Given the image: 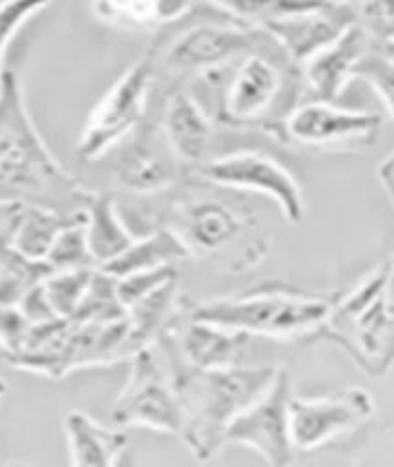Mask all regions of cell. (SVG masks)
<instances>
[{
	"label": "cell",
	"instance_id": "d590c367",
	"mask_svg": "<svg viewBox=\"0 0 394 467\" xmlns=\"http://www.w3.org/2000/svg\"><path fill=\"white\" fill-rule=\"evenodd\" d=\"M5 358V348H3V345H0V360H3Z\"/></svg>",
	"mask_w": 394,
	"mask_h": 467
},
{
	"label": "cell",
	"instance_id": "f1b7e54d",
	"mask_svg": "<svg viewBox=\"0 0 394 467\" xmlns=\"http://www.w3.org/2000/svg\"><path fill=\"white\" fill-rule=\"evenodd\" d=\"M354 79H364L371 85L394 118V60L383 48L373 47L364 54L354 67Z\"/></svg>",
	"mask_w": 394,
	"mask_h": 467
},
{
	"label": "cell",
	"instance_id": "4dcf8cb0",
	"mask_svg": "<svg viewBox=\"0 0 394 467\" xmlns=\"http://www.w3.org/2000/svg\"><path fill=\"white\" fill-rule=\"evenodd\" d=\"M52 0H3L0 3V78H3V62L12 39L33 16L47 10Z\"/></svg>",
	"mask_w": 394,
	"mask_h": 467
},
{
	"label": "cell",
	"instance_id": "7402d4cb",
	"mask_svg": "<svg viewBox=\"0 0 394 467\" xmlns=\"http://www.w3.org/2000/svg\"><path fill=\"white\" fill-rule=\"evenodd\" d=\"M185 260H191V254L181 239L166 227H156L149 235L137 237L125 253L100 269L119 279L139 272L177 265Z\"/></svg>",
	"mask_w": 394,
	"mask_h": 467
},
{
	"label": "cell",
	"instance_id": "603a6c76",
	"mask_svg": "<svg viewBox=\"0 0 394 467\" xmlns=\"http://www.w3.org/2000/svg\"><path fill=\"white\" fill-rule=\"evenodd\" d=\"M177 279L162 283L145 296L131 302L125 312L130 319V338L133 356L145 347L154 345L164 333L170 321L181 306V296L177 291Z\"/></svg>",
	"mask_w": 394,
	"mask_h": 467
},
{
	"label": "cell",
	"instance_id": "8fae6325",
	"mask_svg": "<svg viewBox=\"0 0 394 467\" xmlns=\"http://www.w3.org/2000/svg\"><path fill=\"white\" fill-rule=\"evenodd\" d=\"M191 175L218 189L262 194L279 206L285 222L291 225H300L306 218V202L295 175L265 152L237 150L213 156L194 168Z\"/></svg>",
	"mask_w": 394,
	"mask_h": 467
},
{
	"label": "cell",
	"instance_id": "d6986e66",
	"mask_svg": "<svg viewBox=\"0 0 394 467\" xmlns=\"http://www.w3.org/2000/svg\"><path fill=\"white\" fill-rule=\"evenodd\" d=\"M85 239L97 267L116 260L137 239L123 223L116 196L109 191H87L85 202Z\"/></svg>",
	"mask_w": 394,
	"mask_h": 467
},
{
	"label": "cell",
	"instance_id": "30bf717a",
	"mask_svg": "<svg viewBox=\"0 0 394 467\" xmlns=\"http://www.w3.org/2000/svg\"><path fill=\"white\" fill-rule=\"evenodd\" d=\"M383 118L326 100L298 102L285 118L277 140L316 152H356L373 147Z\"/></svg>",
	"mask_w": 394,
	"mask_h": 467
},
{
	"label": "cell",
	"instance_id": "277c9868",
	"mask_svg": "<svg viewBox=\"0 0 394 467\" xmlns=\"http://www.w3.org/2000/svg\"><path fill=\"white\" fill-rule=\"evenodd\" d=\"M162 352V350H160ZM164 356V354H162ZM183 414L181 437L196 460H210L225 446V431L275 379L277 366L196 369L164 356Z\"/></svg>",
	"mask_w": 394,
	"mask_h": 467
},
{
	"label": "cell",
	"instance_id": "8992f818",
	"mask_svg": "<svg viewBox=\"0 0 394 467\" xmlns=\"http://www.w3.org/2000/svg\"><path fill=\"white\" fill-rule=\"evenodd\" d=\"M389 262L375 265L352 291L333 300L317 338L343 348L362 371L383 377L394 364V312L385 293Z\"/></svg>",
	"mask_w": 394,
	"mask_h": 467
},
{
	"label": "cell",
	"instance_id": "1f68e13d",
	"mask_svg": "<svg viewBox=\"0 0 394 467\" xmlns=\"http://www.w3.org/2000/svg\"><path fill=\"white\" fill-rule=\"evenodd\" d=\"M26 204L0 201V250L12 248L17 225L22 222Z\"/></svg>",
	"mask_w": 394,
	"mask_h": 467
},
{
	"label": "cell",
	"instance_id": "7a4b0ae2",
	"mask_svg": "<svg viewBox=\"0 0 394 467\" xmlns=\"http://www.w3.org/2000/svg\"><path fill=\"white\" fill-rule=\"evenodd\" d=\"M194 79L210 95L206 110L213 121L231 130L262 131L275 140L285 118L306 91L300 66L275 39Z\"/></svg>",
	"mask_w": 394,
	"mask_h": 467
},
{
	"label": "cell",
	"instance_id": "74e56055",
	"mask_svg": "<svg viewBox=\"0 0 394 467\" xmlns=\"http://www.w3.org/2000/svg\"><path fill=\"white\" fill-rule=\"evenodd\" d=\"M0 3H3V0H0Z\"/></svg>",
	"mask_w": 394,
	"mask_h": 467
},
{
	"label": "cell",
	"instance_id": "d4e9b609",
	"mask_svg": "<svg viewBox=\"0 0 394 467\" xmlns=\"http://www.w3.org/2000/svg\"><path fill=\"white\" fill-rule=\"evenodd\" d=\"M206 3L233 20L264 27L295 14L327 8L340 0H206Z\"/></svg>",
	"mask_w": 394,
	"mask_h": 467
},
{
	"label": "cell",
	"instance_id": "44dd1931",
	"mask_svg": "<svg viewBox=\"0 0 394 467\" xmlns=\"http://www.w3.org/2000/svg\"><path fill=\"white\" fill-rule=\"evenodd\" d=\"M97 20L106 26L145 31L170 27L189 17L194 0H91Z\"/></svg>",
	"mask_w": 394,
	"mask_h": 467
},
{
	"label": "cell",
	"instance_id": "cb8c5ba5",
	"mask_svg": "<svg viewBox=\"0 0 394 467\" xmlns=\"http://www.w3.org/2000/svg\"><path fill=\"white\" fill-rule=\"evenodd\" d=\"M83 210L76 213H64L52 208L26 204L22 222L17 225L12 248L33 260H45L50 244L55 243L62 227L74 222Z\"/></svg>",
	"mask_w": 394,
	"mask_h": 467
},
{
	"label": "cell",
	"instance_id": "5bb4252c",
	"mask_svg": "<svg viewBox=\"0 0 394 467\" xmlns=\"http://www.w3.org/2000/svg\"><path fill=\"white\" fill-rule=\"evenodd\" d=\"M248 340L250 335L246 333L189 316L181 298V306H179L164 333L158 337L156 345L164 356L173 358L185 366L213 369L243 364Z\"/></svg>",
	"mask_w": 394,
	"mask_h": 467
},
{
	"label": "cell",
	"instance_id": "2e32d148",
	"mask_svg": "<svg viewBox=\"0 0 394 467\" xmlns=\"http://www.w3.org/2000/svg\"><path fill=\"white\" fill-rule=\"evenodd\" d=\"M158 125L171 152L189 173L212 158L216 121L187 87H175L166 93Z\"/></svg>",
	"mask_w": 394,
	"mask_h": 467
},
{
	"label": "cell",
	"instance_id": "484cf974",
	"mask_svg": "<svg viewBox=\"0 0 394 467\" xmlns=\"http://www.w3.org/2000/svg\"><path fill=\"white\" fill-rule=\"evenodd\" d=\"M52 272L45 260L27 258L16 248L0 250V306H20L24 296Z\"/></svg>",
	"mask_w": 394,
	"mask_h": 467
},
{
	"label": "cell",
	"instance_id": "52a82bcc",
	"mask_svg": "<svg viewBox=\"0 0 394 467\" xmlns=\"http://www.w3.org/2000/svg\"><path fill=\"white\" fill-rule=\"evenodd\" d=\"M272 41V35L258 26L222 17L216 22L189 26L171 39L154 43L149 52L154 62L156 81L168 79V85L162 87L164 93H168Z\"/></svg>",
	"mask_w": 394,
	"mask_h": 467
},
{
	"label": "cell",
	"instance_id": "f546056e",
	"mask_svg": "<svg viewBox=\"0 0 394 467\" xmlns=\"http://www.w3.org/2000/svg\"><path fill=\"white\" fill-rule=\"evenodd\" d=\"M354 12L373 47L394 45V0H356Z\"/></svg>",
	"mask_w": 394,
	"mask_h": 467
},
{
	"label": "cell",
	"instance_id": "e0dca14e",
	"mask_svg": "<svg viewBox=\"0 0 394 467\" xmlns=\"http://www.w3.org/2000/svg\"><path fill=\"white\" fill-rule=\"evenodd\" d=\"M369 48L373 43L368 33L356 22L350 24L335 41L300 64L304 87L316 100L335 102L354 79V67Z\"/></svg>",
	"mask_w": 394,
	"mask_h": 467
},
{
	"label": "cell",
	"instance_id": "83f0119b",
	"mask_svg": "<svg viewBox=\"0 0 394 467\" xmlns=\"http://www.w3.org/2000/svg\"><path fill=\"white\" fill-rule=\"evenodd\" d=\"M45 262L55 269H79V267H97L87 248L85 239V212H81L74 222H69L60 229L55 243L50 244Z\"/></svg>",
	"mask_w": 394,
	"mask_h": 467
},
{
	"label": "cell",
	"instance_id": "ffe728a7",
	"mask_svg": "<svg viewBox=\"0 0 394 467\" xmlns=\"http://www.w3.org/2000/svg\"><path fill=\"white\" fill-rule=\"evenodd\" d=\"M64 429L69 463L76 467H114L128 448L123 431L104 427L79 410L67 411Z\"/></svg>",
	"mask_w": 394,
	"mask_h": 467
},
{
	"label": "cell",
	"instance_id": "e575fe53",
	"mask_svg": "<svg viewBox=\"0 0 394 467\" xmlns=\"http://www.w3.org/2000/svg\"><path fill=\"white\" fill-rule=\"evenodd\" d=\"M6 392V385H5V381L0 379V397H3V394Z\"/></svg>",
	"mask_w": 394,
	"mask_h": 467
},
{
	"label": "cell",
	"instance_id": "3957f363",
	"mask_svg": "<svg viewBox=\"0 0 394 467\" xmlns=\"http://www.w3.org/2000/svg\"><path fill=\"white\" fill-rule=\"evenodd\" d=\"M87 189L52 156L27 112L20 78L5 69L0 78V201L83 210Z\"/></svg>",
	"mask_w": 394,
	"mask_h": 467
},
{
	"label": "cell",
	"instance_id": "836d02e7",
	"mask_svg": "<svg viewBox=\"0 0 394 467\" xmlns=\"http://www.w3.org/2000/svg\"><path fill=\"white\" fill-rule=\"evenodd\" d=\"M383 50L389 54V57L394 60V45H389V47H383Z\"/></svg>",
	"mask_w": 394,
	"mask_h": 467
},
{
	"label": "cell",
	"instance_id": "4316f807",
	"mask_svg": "<svg viewBox=\"0 0 394 467\" xmlns=\"http://www.w3.org/2000/svg\"><path fill=\"white\" fill-rule=\"evenodd\" d=\"M93 272L95 267H79L62 269V272H52L47 275L41 285L52 312L62 319L74 317Z\"/></svg>",
	"mask_w": 394,
	"mask_h": 467
},
{
	"label": "cell",
	"instance_id": "9c48e42d",
	"mask_svg": "<svg viewBox=\"0 0 394 467\" xmlns=\"http://www.w3.org/2000/svg\"><path fill=\"white\" fill-rule=\"evenodd\" d=\"M130 362L128 383L112 406L114 423L119 427H149L168 435L181 433V406L158 345L140 348Z\"/></svg>",
	"mask_w": 394,
	"mask_h": 467
},
{
	"label": "cell",
	"instance_id": "5b68a950",
	"mask_svg": "<svg viewBox=\"0 0 394 467\" xmlns=\"http://www.w3.org/2000/svg\"><path fill=\"white\" fill-rule=\"evenodd\" d=\"M189 316L250 337L277 340L317 338L327 321L333 300L291 289H253L233 296L191 302L183 298Z\"/></svg>",
	"mask_w": 394,
	"mask_h": 467
},
{
	"label": "cell",
	"instance_id": "9a60e30c",
	"mask_svg": "<svg viewBox=\"0 0 394 467\" xmlns=\"http://www.w3.org/2000/svg\"><path fill=\"white\" fill-rule=\"evenodd\" d=\"M130 147L118 160V182L137 194H162L189 175L166 142L158 121H145L130 137Z\"/></svg>",
	"mask_w": 394,
	"mask_h": 467
},
{
	"label": "cell",
	"instance_id": "8d00e7d4",
	"mask_svg": "<svg viewBox=\"0 0 394 467\" xmlns=\"http://www.w3.org/2000/svg\"><path fill=\"white\" fill-rule=\"evenodd\" d=\"M340 3H348V5H354L356 0H340Z\"/></svg>",
	"mask_w": 394,
	"mask_h": 467
},
{
	"label": "cell",
	"instance_id": "ba28073f",
	"mask_svg": "<svg viewBox=\"0 0 394 467\" xmlns=\"http://www.w3.org/2000/svg\"><path fill=\"white\" fill-rule=\"evenodd\" d=\"M156 74L150 52L130 66L88 114L76 152L97 161L128 140L149 119Z\"/></svg>",
	"mask_w": 394,
	"mask_h": 467
},
{
	"label": "cell",
	"instance_id": "4fadbf2b",
	"mask_svg": "<svg viewBox=\"0 0 394 467\" xmlns=\"http://www.w3.org/2000/svg\"><path fill=\"white\" fill-rule=\"evenodd\" d=\"M375 411L371 394L364 389H347L317 399H291V442L298 452H312L335 439L368 423Z\"/></svg>",
	"mask_w": 394,
	"mask_h": 467
},
{
	"label": "cell",
	"instance_id": "ac0fdd59",
	"mask_svg": "<svg viewBox=\"0 0 394 467\" xmlns=\"http://www.w3.org/2000/svg\"><path fill=\"white\" fill-rule=\"evenodd\" d=\"M354 22V5L335 3L327 8L283 17V20L265 24L262 29L270 33L286 52V57L300 66L319 48L335 41Z\"/></svg>",
	"mask_w": 394,
	"mask_h": 467
},
{
	"label": "cell",
	"instance_id": "d6a6232c",
	"mask_svg": "<svg viewBox=\"0 0 394 467\" xmlns=\"http://www.w3.org/2000/svg\"><path fill=\"white\" fill-rule=\"evenodd\" d=\"M381 183L389 194V199L394 206V150L383 160V164L379 166V171H378Z\"/></svg>",
	"mask_w": 394,
	"mask_h": 467
},
{
	"label": "cell",
	"instance_id": "7c38bea8",
	"mask_svg": "<svg viewBox=\"0 0 394 467\" xmlns=\"http://www.w3.org/2000/svg\"><path fill=\"white\" fill-rule=\"evenodd\" d=\"M293 399L291 371L279 368L274 383L258 400L231 421L225 431V444L253 448L267 463L291 465L295 448L291 442L289 404Z\"/></svg>",
	"mask_w": 394,
	"mask_h": 467
},
{
	"label": "cell",
	"instance_id": "6da1fadb",
	"mask_svg": "<svg viewBox=\"0 0 394 467\" xmlns=\"http://www.w3.org/2000/svg\"><path fill=\"white\" fill-rule=\"evenodd\" d=\"M170 201L160 225L173 231L191 260H201L225 274H244L270 254L272 239L253 208L212 192V185L187 175L166 191Z\"/></svg>",
	"mask_w": 394,
	"mask_h": 467
}]
</instances>
